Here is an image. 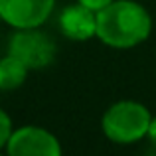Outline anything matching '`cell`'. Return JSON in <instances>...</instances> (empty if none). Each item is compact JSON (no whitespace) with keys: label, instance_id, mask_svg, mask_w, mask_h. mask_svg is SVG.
<instances>
[{"label":"cell","instance_id":"1","mask_svg":"<svg viewBox=\"0 0 156 156\" xmlns=\"http://www.w3.org/2000/svg\"><path fill=\"white\" fill-rule=\"evenodd\" d=\"M152 32V16L136 0H113L97 12V36L103 46L130 50L146 42Z\"/></svg>","mask_w":156,"mask_h":156},{"label":"cell","instance_id":"2","mask_svg":"<svg viewBox=\"0 0 156 156\" xmlns=\"http://www.w3.org/2000/svg\"><path fill=\"white\" fill-rule=\"evenodd\" d=\"M150 121L152 115L144 103L121 99L107 107L101 117V130L115 144H134L148 134Z\"/></svg>","mask_w":156,"mask_h":156},{"label":"cell","instance_id":"3","mask_svg":"<svg viewBox=\"0 0 156 156\" xmlns=\"http://www.w3.org/2000/svg\"><path fill=\"white\" fill-rule=\"evenodd\" d=\"M8 53L20 59L30 71H36L53 63L57 46L51 36H48L40 28H26L14 30L8 40Z\"/></svg>","mask_w":156,"mask_h":156},{"label":"cell","instance_id":"4","mask_svg":"<svg viewBox=\"0 0 156 156\" xmlns=\"http://www.w3.org/2000/svg\"><path fill=\"white\" fill-rule=\"evenodd\" d=\"M4 150L6 156H63L59 138L38 125H22L14 129Z\"/></svg>","mask_w":156,"mask_h":156},{"label":"cell","instance_id":"5","mask_svg":"<svg viewBox=\"0 0 156 156\" xmlns=\"http://www.w3.org/2000/svg\"><path fill=\"white\" fill-rule=\"evenodd\" d=\"M55 8V0H0V20L14 30L42 28Z\"/></svg>","mask_w":156,"mask_h":156},{"label":"cell","instance_id":"6","mask_svg":"<svg viewBox=\"0 0 156 156\" xmlns=\"http://www.w3.org/2000/svg\"><path fill=\"white\" fill-rule=\"evenodd\" d=\"M59 32L71 42H87L97 36V12L75 2L59 12Z\"/></svg>","mask_w":156,"mask_h":156},{"label":"cell","instance_id":"7","mask_svg":"<svg viewBox=\"0 0 156 156\" xmlns=\"http://www.w3.org/2000/svg\"><path fill=\"white\" fill-rule=\"evenodd\" d=\"M28 73L30 69L22 61L6 53L4 57H0V91H16L26 83Z\"/></svg>","mask_w":156,"mask_h":156},{"label":"cell","instance_id":"8","mask_svg":"<svg viewBox=\"0 0 156 156\" xmlns=\"http://www.w3.org/2000/svg\"><path fill=\"white\" fill-rule=\"evenodd\" d=\"M12 130H14V122H12L10 115H8L4 109H0V152L6 148Z\"/></svg>","mask_w":156,"mask_h":156},{"label":"cell","instance_id":"9","mask_svg":"<svg viewBox=\"0 0 156 156\" xmlns=\"http://www.w3.org/2000/svg\"><path fill=\"white\" fill-rule=\"evenodd\" d=\"M77 2L87 6V8H91V10H95V12H99L101 8H105L107 4H111L113 0H77Z\"/></svg>","mask_w":156,"mask_h":156},{"label":"cell","instance_id":"10","mask_svg":"<svg viewBox=\"0 0 156 156\" xmlns=\"http://www.w3.org/2000/svg\"><path fill=\"white\" fill-rule=\"evenodd\" d=\"M146 138H148L150 144L156 148V117H152V121H150V126H148V134H146Z\"/></svg>","mask_w":156,"mask_h":156},{"label":"cell","instance_id":"11","mask_svg":"<svg viewBox=\"0 0 156 156\" xmlns=\"http://www.w3.org/2000/svg\"><path fill=\"white\" fill-rule=\"evenodd\" d=\"M0 156H6V154H0Z\"/></svg>","mask_w":156,"mask_h":156}]
</instances>
